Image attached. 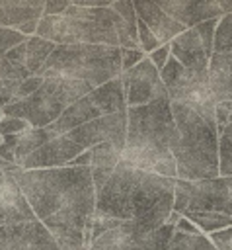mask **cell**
Segmentation results:
<instances>
[{
    "mask_svg": "<svg viewBox=\"0 0 232 250\" xmlns=\"http://www.w3.org/2000/svg\"><path fill=\"white\" fill-rule=\"evenodd\" d=\"M21 188L31 211L55 240L82 236L94 240L96 186L90 168H47L21 170L18 164L10 172Z\"/></svg>",
    "mask_w": 232,
    "mask_h": 250,
    "instance_id": "1",
    "label": "cell"
},
{
    "mask_svg": "<svg viewBox=\"0 0 232 250\" xmlns=\"http://www.w3.org/2000/svg\"><path fill=\"white\" fill-rule=\"evenodd\" d=\"M175 180L138 170L121 160L96 193V217L135 221L144 232L164 227L174 211Z\"/></svg>",
    "mask_w": 232,
    "mask_h": 250,
    "instance_id": "2",
    "label": "cell"
},
{
    "mask_svg": "<svg viewBox=\"0 0 232 250\" xmlns=\"http://www.w3.org/2000/svg\"><path fill=\"white\" fill-rule=\"evenodd\" d=\"M175 139L177 127L170 98L138 107H127V143L123 160L131 166L177 180V164L172 152Z\"/></svg>",
    "mask_w": 232,
    "mask_h": 250,
    "instance_id": "3",
    "label": "cell"
},
{
    "mask_svg": "<svg viewBox=\"0 0 232 250\" xmlns=\"http://www.w3.org/2000/svg\"><path fill=\"white\" fill-rule=\"evenodd\" d=\"M172 111L177 127V139L172 148L177 164V180L205 182L218 178L220 133L214 111H201L177 102H172Z\"/></svg>",
    "mask_w": 232,
    "mask_h": 250,
    "instance_id": "4",
    "label": "cell"
},
{
    "mask_svg": "<svg viewBox=\"0 0 232 250\" xmlns=\"http://www.w3.org/2000/svg\"><path fill=\"white\" fill-rule=\"evenodd\" d=\"M123 74L121 49L107 45H58L37 76H62L99 88Z\"/></svg>",
    "mask_w": 232,
    "mask_h": 250,
    "instance_id": "5",
    "label": "cell"
},
{
    "mask_svg": "<svg viewBox=\"0 0 232 250\" xmlns=\"http://www.w3.org/2000/svg\"><path fill=\"white\" fill-rule=\"evenodd\" d=\"M127 109V100H125V92H123V82L121 78H115L96 90H92L88 96H84L82 100L74 102L72 105H68L62 115L47 129H51L57 137L64 135L80 125H86L90 121H96L99 117L117 113V111H125Z\"/></svg>",
    "mask_w": 232,
    "mask_h": 250,
    "instance_id": "6",
    "label": "cell"
},
{
    "mask_svg": "<svg viewBox=\"0 0 232 250\" xmlns=\"http://www.w3.org/2000/svg\"><path fill=\"white\" fill-rule=\"evenodd\" d=\"M160 78L168 90L170 102L185 104L201 111H214L216 102L211 92L209 70L205 72L189 70L177 59L170 57L166 66L160 70Z\"/></svg>",
    "mask_w": 232,
    "mask_h": 250,
    "instance_id": "7",
    "label": "cell"
},
{
    "mask_svg": "<svg viewBox=\"0 0 232 250\" xmlns=\"http://www.w3.org/2000/svg\"><path fill=\"white\" fill-rule=\"evenodd\" d=\"M216 23L218 20H211V21L185 29L181 35H177L170 43L172 57L177 59L189 70H195V72L209 70V62L214 55Z\"/></svg>",
    "mask_w": 232,
    "mask_h": 250,
    "instance_id": "8",
    "label": "cell"
},
{
    "mask_svg": "<svg viewBox=\"0 0 232 250\" xmlns=\"http://www.w3.org/2000/svg\"><path fill=\"white\" fill-rule=\"evenodd\" d=\"M119 78L123 82L127 107H138L168 98V90L160 78V70L152 64L148 57L142 62H138L135 68L123 72Z\"/></svg>",
    "mask_w": 232,
    "mask_h": 250,
    "instance_id": "9",
    "label": "cell"
},
{
    "mask_svg": "<svg viewBox=\"0 0 232 250\" xmlns=\"http://www.w3.org/2000/svg\"><path fill=\"white\" fill-rule=\"evenodd\" d=\"M185 213H211L232 221V178H214L191 182L189 203Z\"/></svg>",
    "mask_w": 232,
    "mask_h": 250,
    "instance_id": "10",
    "label": "cell"
},
{
    "mask_svg": "<svg viewBox=\"0 0 232 250\" xmlns=\"http://www.w3.org/2000/svg\"><path fill=\"white\" fill-rule=\"evenodd\" d=\"M0 250H60L41 221L0 227Z\"/></svg>",
    "mask_w": 232,
    "mask_h": 250,
    "instance_id": "11",
    "label": "cell"
},
{
    "mask_svg": "<svg viewBox=\"0 0 232 250\" xmlns=\"http://www.w3.org/2000/svg\"><path fill=\"white\" fill-rule=\"evenodd\" d=\"M158 6L187 29L224 16L220 0H160Z\"/></svg>",
    "mask_w": 232,
    "mask_h": 250,
    "instance_id": "12",
    "label": "cell"
},
{
    "mask_svg": "<svg viewBox=\"0 0 232 250\" xmlns=\"http://www.w3.org/2000/svg\"><path fill=\"white\" fill-rule=\"evenodd\" d=\"M31 221H37V217L31 211L21 188L12 174L4 176L0 180V227Z\"/></svg>",
    "mask_w": 232,
    "mask_h": 250,
    "instance_id": "13",
    "label": "cell"
},
{
    "mask_svg": "<svg viewBox=\"0 0 232 250\" xmlns=\"http://www.w3.org/2000/svg\"><path fill=\"white\" fill-rule=\"evenodd\" d=\"M135 10H136V16L140 21H144L150 31L158 37V41L162 45H170L177 35H181L187 27L181 25L179 21H175L170 14H166L158 2H140V0H135Z\"/></svg>",
    "mask_w": 232,
    "mask_h": 250,
    "instance_id": "14",
    "label": "cell"
},
{
    "mask_svg": "<svg viewBox=\"0 0 232 250\" xmlns=\"http://www.w3.org/2000/svg\"><path fill=\"white\" fill-rule=\"evenodd\" d=\"M90 152H92L90 172H92L96 193H97L107 184V180L111 178V174L115 172L119 162L123 160V148L113 145V143H103V145L90 148Z\"/></svg>",
    "mask_w": 232,
    "mask_h": 250,
    "instance_id": "15",
    "label": "cell"
},
{
    "mask_svg": "<svg viewBox=\"0 0 232 250\" xmlns=\"http://www.w3.org/2000/svg\"><path fill=\"white\" fill-rule=\"evenodd\" d=\"M43 10V0H0V27L18 29L25 21L41 20Z\"/></svg>",
    "mask_w": 232,
    "mask_h": 250,
    "instance_id": "16",
    "label": "cell"
},
{
    "mask_svg": "<svg viewBox=\"0 0 232 250\" xmlns=\"http://www.w3.org/2000/svg\"><path fill=\"white\" fill-rule=\"evenodd\" d=\"M111 8L121 16L117 37H119V49H138V16L135 10V4L131 0H113Z\"/></svg>",
    "mask_w": 232,
    "mask_h": 250,
    "instance_id": "17",
    "label": "cell"
},
{
    "mask_svg": "<svg viewBox=\"0 0 232 250\" xmlns=\"http://www.w3.org/2000/svg\"><path fill=\"white\" fill-rule=\"evenodd\" d=\"M33 76L25 66H18L10 62L6 57H0V109L14 102L16 90L21 80Z\"/></svg>",
    "mask_w": 232,
    "mask_h": 250,
    "instance_id": "18",
    "label": "cell"
},
{
    "mask_svg": "<svg viewBox=\"0 0 232 250\" xmlns=\"http://www.w3.org/2000/svg\"><path fill=\"white\" fill-rule=\"evenodd\" d=\"M58 45H55L53 41H47L43 37H27L25 39V68L31 72V74H37L45 62L49 61V57L55 53Z\"/></svg>",
    "mask_w": 232,
    "mask_h": 250,
    "instance_id": "19",
    "label": "cell"
},
{
    "mask_svg": "<svg viewBox=\"0 0 232 250\" xmlns=\"http://www.w3.org/2000/svg\"><path fill=\"white\" fill-rule=\"evenodd\" d=\"M57 139V135L51 129H29L27 133L19 135L18 139V146H16V164L27 156H31L35 150H39L41 146H45L49 141Z\"/></svg>",
    "mask_w": 232,
    "mask_h": 250,
    "instance_id": "20",
    "label": "cell"
},
{
    "mask_svg": "<svg viewBox=\"0 0 232 250\" xmlns=\"http://www.w3.org/2000/svg\"><path fill=\"white\" fill-rule=\"evenodd\" d=\"M170 250H216V246L211 242L207 234H183L174 232Z\"/></svg>",
    "mask_w": 232,
    "mask_h": 250,
    "instance_id": "21",
    "label": "cell"
},
{
    "mask_svg": "<svg viewBox=\"0 0 232 250\" xmlns=\"http://www.w3.org/2000/svg\"><path fill=\"white\" fill-rule=\"evenodd\" d=\"M214 53H232V14L222 16L216 23Z\"/></svg>",
    "mask_w": 232,
    "mask_h": 250,
    "instance_id": "22",
    "label": "cell"
},
{
    "mask_svg": "<svg viewBox=\"0 0 232 250\" xmlns=\"http://www.w3.org/2000/svg\"><path fill=\"white\" fill-rule=\"evenodd\" d=\"M29 129H33V127L27 121L19 119V117H8V115H4L2 121H0V135L2 137H18V135L27 133Z\"/></svg>",
    "mask_w": 232,
    "mask_h": 250,
    "instance_id": "23",
    "label": "cell"
},
{
    "mask_svg": "<svg viewBox=\"0 0 232 250\" xmlns=\"http://www.w3.org/2000/svg\"><path fill=\"white\" fill-rule=\"evenodd\" d=\"M211 76H228L232 74V53H214L209 62Z\"/></svg>",
    "mask_w": 232,
    "mask_h": 250,
    "instance_id": "24",
    "label": "cell"
},
{
    "mask_svg": "<svg viewBox=\"0 0 232 250\" xmlns=\"http://www.w3.org/2000/svg\"><path fill=\"white\" fill-rule=\"evenodd\" d=\"M136 27H138V49H142L146 55H150L152 51H156L158 47H162V43L158 41V37L150 31V27L144 21L138 20Z\"/></svg>",
    "mask_w": 232,
    "mask_h": 250,
    "instance_id": "25",
    "label": "cell"
},
{
    "mask_svg": "<svg viewBox=\"0 0 232 250\" xmlns=\"http://www.w3.org/2000/svg\"><path fill=\"white\" fill-rule=\"evenodd\" d=\"M25 39H27V37L21 35V33L16 31V29H4V27H0V57H4L10 49H14L16 45L23 43Z\"/></svg>",
    "mask_w": 232,
    "mask_h": 250,
    "instance_id": "26",
    "label": "cell"
},
{
    "mask_svg": "<svg viewBox=\"0 0 232 250\" xmlns=\"http://www.w3.org/2000/svg\"><path fill=\"white\" fill-rule=\"evenodd\" d=\"M41 86H43V78H41V76H37V74H33V76H29V78L21 80V82H19V86H18V90H16L14 102H18V100H25V98L33 96Z\"/></svg>",
    "mask_w": 232,
    "mask_h": 250,
    "instance_id": "27",
    "label": "cell"
},
{
    "mask_svg": "<svg viewBox=\"0 0 232 250\" xmlns=\"http://www.w3.org/2000/svg\"><path fill=\"white\" fill-rule=\"evenodd\" d=\"M148 55L142 49H121V62H123V72L135 68L138 62H142Z\"/></svg>",
    "mask_w": 232,
    "mask_h": 250,
    "instance_id": "28",
    "label": "cell"
},
{
    "mask_svg": "<svg viewBox=\"0 0 232 250\" xmlns=\"http://www.w3.org/2000/svg\"><path fill=\"white\" fill-rule=\"evenodd\" d=\"M230 117H232V102L216 104V107H214V121H216L218 133H222L226 129V125L230 123Z\"/></svg>",
    "mask_w": 232,
    "mask_h": 250,
    "instance_id": "29",
    "label": "cell"
},
{
    "mask_svg": "<svg viewBox=\"0 0 232 250\" xmlns=\"http://www.w3.org/2000/svg\"><path fill=\"white\" fill-rule=\"evenodd\" d=\"M211 242L216 246V250H232V227L209 234Z\"/></svg>",
    "mask_w": 232,
    "mask_h": 250,
    "instance_id": "30",
    "label": "cell"
},
{
    "mask_svg": "<svg viewBox=\"0 0 232 250\" xmlns=\"http://www.w3.org/2000/svg\"><path fill=\"white\" fill-rule=\"evenodd\" d=\"M170 57H172V47H170V45H162V47H158L156 51H152V53L148 55V59L152 61V64H154L158 70H162V68L166 66V62L170 61Z\"/></svg>",
    "mask_w": 232,
    "mask_h": 250,
    "instance_id": "31",
    "label": "cell"
},
{
    "mask_svg": "<svg viewBox=\"0 0 232 250\" xmlns=\"http://www.w3.org/2000/svg\"><path fill=\"white\" fill-rule=\"evenodd\" d=\"M4 57H6L10 62L18 64V66H25V41L19 43V45H16L14 49H10Z\"/></svg>",
    "mask_w": 232,
    "mask_h": 250,
    "instance_id": "32",
    "label": "cell"
},
{
    "mask_svg": "<svg viewBox=\"0 0 232 250\" xmlns=\"http://www.w3.org/2000/svg\"><path fill=\"white\" fill-rule=\"evenodd\" d=\"M68 6H70V2H64V0H49V2H45L43 16H60L66 12Z\"/></svg>",
    "mask_w": 232,
    "mask_h": 250,
    "instance_id": "33",
    "label": "cell"
},
{
    "mask_svg": "<svg viewBox=\"0 0 232 250\" xmlns=\"http://www.w3.org/2000/svg\"><path fill=\"white\" fill-rule=\"evenodd\" d=\"M72 4L80 8H109L113 0H72Z\"/></svg>",
    "mask_w": 232,
    "mask_h": 250,
    "instance_id": "34",
    "label": "cell"
},
{
    "mask_svg": "<svg viewBox=\"0 0 232 250\" xmlns=\"http://www.w3.org/2000/svg\"><path fill=\"white\" fill-rule=\"evenodd\" d=\"M175 232H183V234H201V230H199L189 219H185V217H181L179 223L175 225Z\"/></svg>",
    "mask_w": 232,
    "mask_h": 250,
    "instance_id": "35",
    "label": "cell"
},
{
    "mask_svg": "<svg viewBox=\"0 0 232 250\" xmlns=\"http://www.w3.org/2000/svg\"><path fill=\"white\" fill-rule=\"evenodd\" d=\"M14 166H16V164H10V162H6V160L0 158V180H2L4 176H8V174L14 170Z\"/></svg>",
    "mask_w": 232,
    "mask_h": 250,
    "instance_id": "36",
    "label": "cell"
},
{
    "mask_svg": "<svg viewBox=\"0 0 232 250\" xmlns=\"http://www.w3.org/2000/svg\"><path fill=\"white\" fill-rule=\"evenodd\" d=\"M2 117H4V113H2V109H0V121H2Z\"/></svg>",
    "mask_w": 232,
    "mask_h": 250,
    "instance_id": "37",
    "label": "cell"
},
{
    "mask_svg": "<svg viewBox=\"0 0 232 250\" xmlns=\"http://www.w3.org/2000/svg\"><path fill=\"white\" fill-rule=\"evenodd\" d=\"M2 141H4V137H2V135H0V145H2Z\"/></svg>",
    "mask_w": 232,
    "mask_h": 250,
    "instance_id": "38",
    "label": "cell"
},
{
    "mask_svg": "<svg viewBox=\"0 0 232 250\" xmlns=\"http://www.w3.org/2000/svg\"><path fill=\"white\" fill-rule=\"evenodd\" d=\"M90 250H96V248H94V246H92V248H90Z\"/></svg>",
    "mask_w": 232,
    "mask_h": 250,
    "instance_id": "39",
    "label": "cell"
},
{
    "mask_svg": "<svg viewBox=\"0 0 232 250\" xmlns=\"http://www.w3.org/2000/svg\"><path fill=\"white\" fill-rule=\"evenodd\" d=\"M230 123H232V117H230Z\"/></svg>",
    "mask_w": 232,
    "mask_h": 250,
    "instance_id": "40",
    "label": "cell"
}]
</instances>
